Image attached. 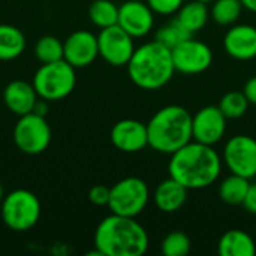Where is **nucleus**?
I'll use <instances>...</instances> for the list:
<instances>
[{
	"instance_id": "nucleus-4",
	"label": "nucleus",
	"mask_w": 256,
	"mask_h": 256,
	"mask_svg": "<svg viewBox=\"0 0 256 256\" xmlns=\"http://www.w3.org/2000/svg\"><path fill=\"white\" fill-rule=\"evenodd\" d=\"M147 134L150 148L172 154L192 141V114L184 106L166 105L148 120Z\"/></svg>"
},
{
	"instance_id": "nucleus-35",
	"label": "nucleus",
	"mask_w": 256,
	"mask_h": 256,
	"mask_svg": "<svg viewBox=\"0 0 256 256\" xmlns=\"http://www.w3.org/2000/svg\"><path fill=\"white\" fill-rule=\"evenodd\" d=\"M201 2H204V3H207V4H208V3H213L214 0H201Z\"/></svg>"
},
{
	"instance_id": "nucleus-15",
	"label": "nucleus",
	"mask_w": 256,
	"mask_h": 256,
	"mask_svg": "<svg viewBox=\"0 0 256 256\" xmlns=\"http://www.w3.org/2000/svg\"><path fill=\"white\" fill-rule=\"evenodd\" d=\"M112 146L123 153H136L148 146L147 124L135 118H123L111 129Z\"/></svg>"
},
{
	"instance_id": "nucleus-18",
	"label": "nucleus",
	"mask_w": 256,
	"mask_h": 256,
	"mask_svg": "<svg viewBox=\"0 0 256 256\" xmlns=\"http://www.w3.org/2000/svg\"><path fill=\"white\" fill-rule=\"evenodd\" d=\"M186 200H188V189L171 177L160 182L153 194V201L156 208L164 213L178 212L186 204Z\"/></svg>"
},
{
	"instance_id": "nucleus-30",
	"label": "nucleus",
	"mask_w": 256,
	"mask_h": 256,
	"mask_svg": "<svg viewBox=\"0 0 256 256\" xmlns=\"http://www.w3.org/2000/svg\"><path fill=\"white\" fill-rule=\"evenodd\" d=\"M110 192H111V188H106L104 184H96L88 190V201L98 207H104V206L108 207Z\"/></svg>"
},
{
	"instance_id": "nucleus-24",
	"label": "nucleus",
	"mask_w": 256,
	"mask_h": 256,
	"mask_svg": "<svg viewBox=\"0 0 256 256\" xmlns=\"http://www.w3.org/2000/svg\"><path fill=\"white\" fill-rule=\"evenodd\" d=\"M243 4L240 0H214L210 16L219 26H232L242 15Z\"/></svg>"
},
{
	"instance_id": "nucleus-12",
	"label": "nucleus",
	"mask_w": 256,
	"mask_h": 256,
	"mask_svg": "<svg viewBox=\"0 0 256 256\" xmlns=\"http://www.w3.org/2000/svg\"><path fill=\"white\" fill-rule=\"evenodd\" d=\"M226 120L216 105L201 108L192 116V140L207 146L218 144L226 132Z\"/></svg>"
},
{
	"instance_id": "nucleus-10",
	"label": "nucleus",
	"mask_w": 256,
	"mask_h": 256,
	"mask_svg": "<svg viewBox=\"0 0 256 256\" xmlns=\"http://www.w3.org/2000/svg\"><path fill=\"white\" fill-rule=\"evenodd\" d=\"M98 46L99 56L108 64L116 68L126 66L135 51L134 38L118 24L100 28L98 34Z\"/></svg>"
},
{
	"instance_id": "nucleus-20",
	"label": "nucleus",
	"mask_w": 256,
	"mask_h": 256,
	"mask_svg": "<svg viewBox=\"0 0 256 256\" xmlns=\"http://www.w3.org/2000/svg\"><path fill=\"white\" fill-rule=\"evenodd\" d=\"M176 18L190 34H194L206 27L210 18V10L207 3L201 0H192L189 3H183Z\"/></svg>"
},
{
	"instance_id": "nucleus-21",
	"label": "nucleus",
	"mask_w": 256,
	"mask_h": 256,
	"mask_svg": "<svg viewBox=\"0 0 256 256\" xmlns=\"http://www.w3.org/2000/svg\"><path fill=\"white\" fill-rule=\"evenodd\" d=\"M26 50L24 33L10 24H0V60L9 62L18 58Z\"/></svg>"
},
{
	"instance_id": "nucleus-32",
	"label": "nucleus",
	"mask_w": 256,
	"mask_h": 256,
	"mask_svg": "<svg viewBox=\"0 0 256 256\" xmlns=\"http://www.w3.org/2000/svg\"><path fill=\"white\" fill-rule=\"evenodd\" d=\"M243 93L250 105H256V76H252L246 81L243 87Z\"/></svg>"
},
{
	"instance_id": "nucleus-29",
	"label": "nucleus",
	"mask_w": 256,
	"mask_h": 256,
	"mask_svg": "<svg viewBox=\"0 0 256 256\" xmlns=\"http://www.w3.org/2000/svg\"><path fill=\"white\" fill-rule=\"evenodd\" d=\"M154 14L159 15H172L177 14L183 6L184 0H146Z\"/></svg>"
},
{
	"instance_id": "nucleus-26",
	"label": "nucleus",
	"mask_w": 256,
	"mask_h": 256,
	"mask_svg": "<svg viewBox=\"0 0 256 256\" xmlns=\"http://www.w3.org/2000/svg\"><path fill=\"white\" fill-rule=\"evenodd\" d=\"M249 105L250 104L243 92H228L222 96L218 106L220 108V111L228 120L231 118L234 120V118L243 117L248 112Z\"/></svg>"
},
{
	"instance_id": "nucleus-5",
	"label": "nucleus",
	"mask_w": 256,
	"mask_h": 256,
	"mask_svg": "<svg viewBox=\"0 0 256 256\" xmlns=\"http://www.w3.org/2000/svg\"><path fill=\"white\" fill-rule=\"evenodd\" d=\"M38 96L48 102H56L68 98L76 84L75 68L64 58L42 63L32 81Z\"/></svg>"
},
{
	"instance_id": "nucleus-1",
	"label": "nucleus",
	"mask_w": 256,
	"mask_h": 256,
	"mask_svg": "<svg viewBox=\"0 0 256 256\" xmlns=\"http://www.w3.org/2000/svg\"><path fill=\"white\" fill-rule=\"evenodd\" d=\"M222 160L213 146L190 141L171 154L168 174L188 190L212 186L220 176Z\"/></svg>"
},
{
	"instance_id": "nucleus-2",
	"label": "nucleus",
	"mask_w": 256,
	"mask_h": 256,
	"mask_svg": "<svg viewBox=\"0 0 256 256\" xmlns=\"http://www.w3.org/2000/svg\"><path fill=\"white\" fill-rule=\"evenodd\" d=\"M148 243L147 231L135 218L111 213L94 231V248L100 256H141Z\"/></svg>"
},
{
	"instance_id": "nucleus-34",
	"label": "nucleus",
	"mask_w": 256,
	"mask_h": 256,
	"mask_svg": "<svg viewBox=\"0 0 256 256\" xmlns=\"http://www.w3.org/2000/svg\"><path fill=\"white\" fill-rule=\"evenodd\" d=\"M3 198H4V190H3V186H2V183H0V202H2Z\"/></svg>"
},
{
	"instance_id": "nucleus-14",
	"label": "nucleus",
	"mask_w": 256,
	"mask_h": 256,
	"mask_svg": "<svg viewBox=\"0 0 256 256\" xmlns=\"http://www.w3.org/2000/svg\"><path fill=\"white\" fill-rule=\"evenodd\" d=\"M98 57V36L88 30H76L63 42V58L75 69L90 66Z\"/></svg>"
},
{
	"instance_id": "nucleus-16",
	"label": "nucleus",
	"mask_w": 256,
	"mask_h": 256,
	"mask_svg": "<svg viewBox=\"0 0 256 256\" xmlns=\"http://www.w3.org/2000/svg\"><path fill=\"white\" fill-rule=\"evenodd\" d=\"M225 52L236 60L256 57V27L250 24H232L224 38Z\"/></svg>"
},
{
	"instance_id": "nucleus-31",
	"label": "nucleus",
	"mask_w": 256,
	"mask_h": 256,
	"mask_svg": "<svg viewBox=\"0 0 256 256\" xmlns=\"http://www.w3.org/2000/svg\"><path fill=\"white\" fill-rule=\"evenodd\" d=\"M242 206L244 207L246 212H249L252 214H256V183H250Z\"/></svg>"
},
{
	"instance_id": "nucleus-3",
	"label": "nucleus",
	"mask_w": 256,
	"mask_h": 256,
	"mask_svg": "<svg viewBox=\"0 0 256 256\" xmlns=\"http://www.w3.org/2000/svg\"><path fill=\"white\" fill-rule=\"evenodd\" d=\"M126 68L130 81L148 92L165 87L176 74L171 50L158 40L136 46Z\"/></svg>"
},
{
	"instance_id": "nucleus-28",
	"label": "nucleus",
	"mask_w": 256,
	"mask_h": 256,
	"mask_svg": "<svg viewBox=\"0 0 256 256\" xmlns=\"http://www.w3.org/2000/svg\"><path fill=\"white\" fill-rule=\"evenodd\" d=\"M165 256H186L190 252V238L183 231H172L165 236L160 244Z\"/></svg>"
},
{
	"instance_id": "nucleus-9",
	"label": "nucleus",
	"mask_w": 256,
	"mask_h": 256,
	"mask_svg": "<svg viewBox=\"0 0 256 256\" xmlns=\"http://www.w3.org/2000/svg\"><path fill=\"white\" fill-rule=\"evenodd\" d=\"M222 159L232 174L256 177V140L250 135H236L230 138L224 147Z\"/></svg>"
},
{
	"instance_id": "nucleus-27",
	"label": "nucleus",
	"mask_w": 256,
	"mask_h": 256,
	"mask_svg": "<svg viewBox=\"0 0 256 256\" xmlns=\"http://www.w3.org/2000/svg\"><path fill=\"white\" fill-rule=\"evenodd\" d=\"M34 56L40 63H51L63 58V42L56 36L46 34L38 39L34 45Z\"/></svg>"
},
{
	"instance_id": "nucleus-13",
	"label": "nucleus",
	"mask_w": 256,
	"mask_h": 256,
	"mask_svg": "<svg viewBox=\"0 0 256 256\" xmlns=\"http://www.w3.org/2000/svg\"><path fill=\"white\" fill-rule=\"evenodd\" d=\"M117 24L134 39L144 38L154 26V12L146 0H126L118 6Z\"/></svg>"
},
{
	"instance_id": "nucleus-8",
	"label": "nucleus",
	"mask_w": 256,
	"mask_h": 256,
	"mask_svg": "<svg viewBox=\"0 0 256 256\" xmlns=\"http://www.w3.org/2000/svg\"><path fill=\"white\" fill-rule=\"evenodd\" d=\"M14 142L21 153L36 156L44 153L51 142V128L39 112L20 116L14 128Z\"/></svg>"
},
{
	"instance_id": "nucleus-11",
	"label": "nucleus",
	"mask_w": 256,
	"mask_h": 256,
	"mask_svg": "<svg viewBox=\"0 0 256 256\" xmlns=\"http://www.w3.org/2000/svg\"><path fill=\"white\" fill-rule=\"evenodd\" d=\"M171 54L176 72H182L186 75L202 74L213 63L212 48L206 42L194 39L192 36L174 46L171 50Z\"/></svg>"
},
{
	"instance_id": "nucleus-22",
	"label": "nucleus",
	"mask_w": 256,
	"mask_h": 256,
	"mask_svg": "<svg viewBox=\"0 0 256 256\" xmlns=\"http://www.w3.org/2000/svg\"><path fill=\"white\" fill-rule=\"evenodd\" d=\"M250 186V180L237 174L228 176L226 178H224L219 184V198L230 206H242L248 189Z\"/></svg>"
},
{
	"instance_id": "nucleus-33",
	"label": "nucleus",
	"mask_w": 256,
	"mask_h": 256,
	"mask_svg": "<svg viewBox=\"0 0 256 256\" xmlns=\"http://www.w3.org/2000/svg\"><path fill=\"white\" fill-rule=\"evenodd\" d=\"M240 2H242V4H243L244 9H248V10L256 14V0H240Z\"/></svg>"
},
{
	"instance_id": "nucleus-23",
	"label": "nucleus",
	"mask_w": 256,
	"mask_h": 256,
	"mask_svg": "<svg viewBox=\"0 0 256 256\" xmlns=\"http://www.w3.org/2000/svg\"><path fill=\"white\" fill-rule=\"evenodd\" d=\"M88 18L99 28L114 26L118 20V6L111 0H94L88 6Z\"/></svg>"
},
{
	"instance_id": "nucleus-17",
	"label": "nucleus",
	"mask_w": 256,
	"mask_h": 256,
	"mask_svg": "<svg viewBox=\"0 0 256 256\" xmlns=\"http://www.w3.org/2000/svg\"><path fill=\"white\" fill-rule=\"evenodd\" d=\"M38 99L39 96L33 84L22 80L10 81L3 90V102L6 108L18 117L33 112L39 102Z\"/></svg>"
},
{
	"instance_id": "nucleus-7",
	"label": "nucleus",
	"mask_w": 256,
	"mask_h": 256,
	"mask_svg": "<svg viewBox=\"0 0 256 256\" xmlns=\"http://www.w3.org/2000/svg\"><path fill=\"white\" fill-rule=\"evenodd\" d=\"M148 200L150 190L147 183L138 177H126L111 188L108 208L114 214L136 218L144 212Z\"/></svg>"
},
{
	"instance_id": "nucleus-19",
	"label": "nucleus",
	"mask_w": 256,
	"mask_h": 256,
	"mask_svg": "<svg viewBox=\"0 0 256 256\" xmlns=\"http://www.w3.org/2000/svg\"><path fill=\"white\" fill-rule=\"evenodd\" d=\"M218 254L220 256H254L256 254L255 240L243 230H230L220 237Z\"/></svg>"
},
{
	"instance_id": "nucleus-6",
	"label": "nucleus",
	"mask_w": 256,
	"mask_h": 256,
	"mask_svg": "<svg viewBox=\"0 0 256 256\" xmlns=\"http://www.w3.org/2000/svg\"><path fill=\"white\" fill-rule=\"evenodd\" d=\"M2 220L15 231L24 232L32 230L40 218V202L38 196L26 189H16L2 200Z\"/></svg>"
},
{
	"instance_id": "nucleus-25",
	"label": "nucleus",
	"mask_w": 256,
	"mask_h": 256,
	"mask_svg": "<svg viewBox=\"0 0 256 256\" xmlns=\"http://www.w3.org/2000/svg\"><path fill=\"white\" fill-rule=\"evenodd\" d=\"M194 34H190L178 21L177 18H174L172 21L164 24L162 27H159L156 30V34H154V40H158L159 44L165 45L166 48L172 50L174 46H177L180 42H183L184 39L190 38Z\"/></svg>"
}]
</instances>
